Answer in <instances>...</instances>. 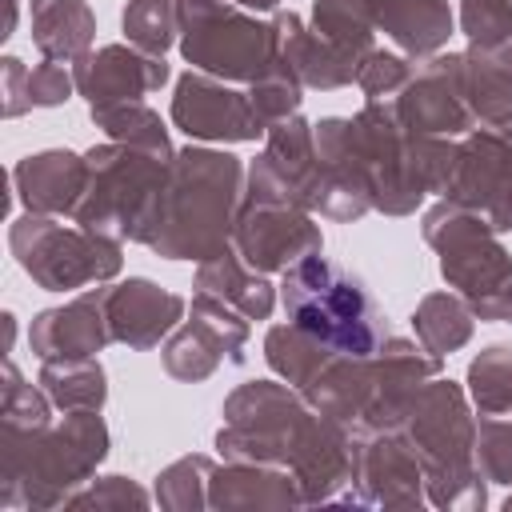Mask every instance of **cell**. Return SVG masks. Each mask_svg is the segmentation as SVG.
<instances>
[{
	"label": "cell",
	"instance_id": "cell-1",
	"mask_svg": "<svg viewBox=\"0 0 512 512\" xmlns=\"http://www.w3.org/2000/svg\"><path fill=\"white\" fill-rule=\"evenodd\" d=\"M288 320L316 344L344 356H372L384 340V316L356 272L328 256H300L280 280Z\"/></svg>",
	"mask_w": 512,
	"mask_h": 512
}]
</instances>
